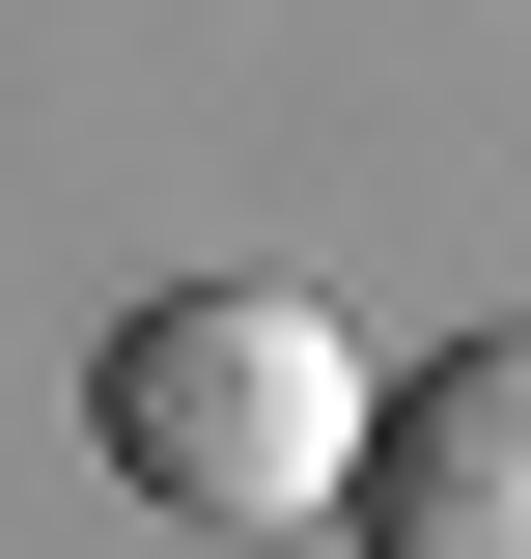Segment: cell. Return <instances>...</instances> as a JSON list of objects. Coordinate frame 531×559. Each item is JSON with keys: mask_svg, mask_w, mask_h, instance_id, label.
<instances>
[{"mask_svg": "<svg viewBox=\"0 0 531 559\" xmlns=\"http://www.w3.org/2000/svg\"><path fill=\"white\" fill-rule=\"evenodd\" d=\"M364 559H531V308L448 336L420 392H364V476H335Z\"/></svg>", "mask_w": 531, "mask_h": 559, "instance_id": "2", "label": "cell"}, {"mask_svg": "<svg viewBox=\"0 0 531 559\" xmlns=\"http://www.w3.org/2000/svg\"><path fill=\"white\" fill-rule=\"evenodd\" d=\"M364 392L392 364L335 336V280H140L113 336H84V448H113V503H168V532H335V476H364Z\"/></svg>", "mask_w": 531, "mask_h": 559, "instance_id": "1", "label": "cell"}]
</instances>
